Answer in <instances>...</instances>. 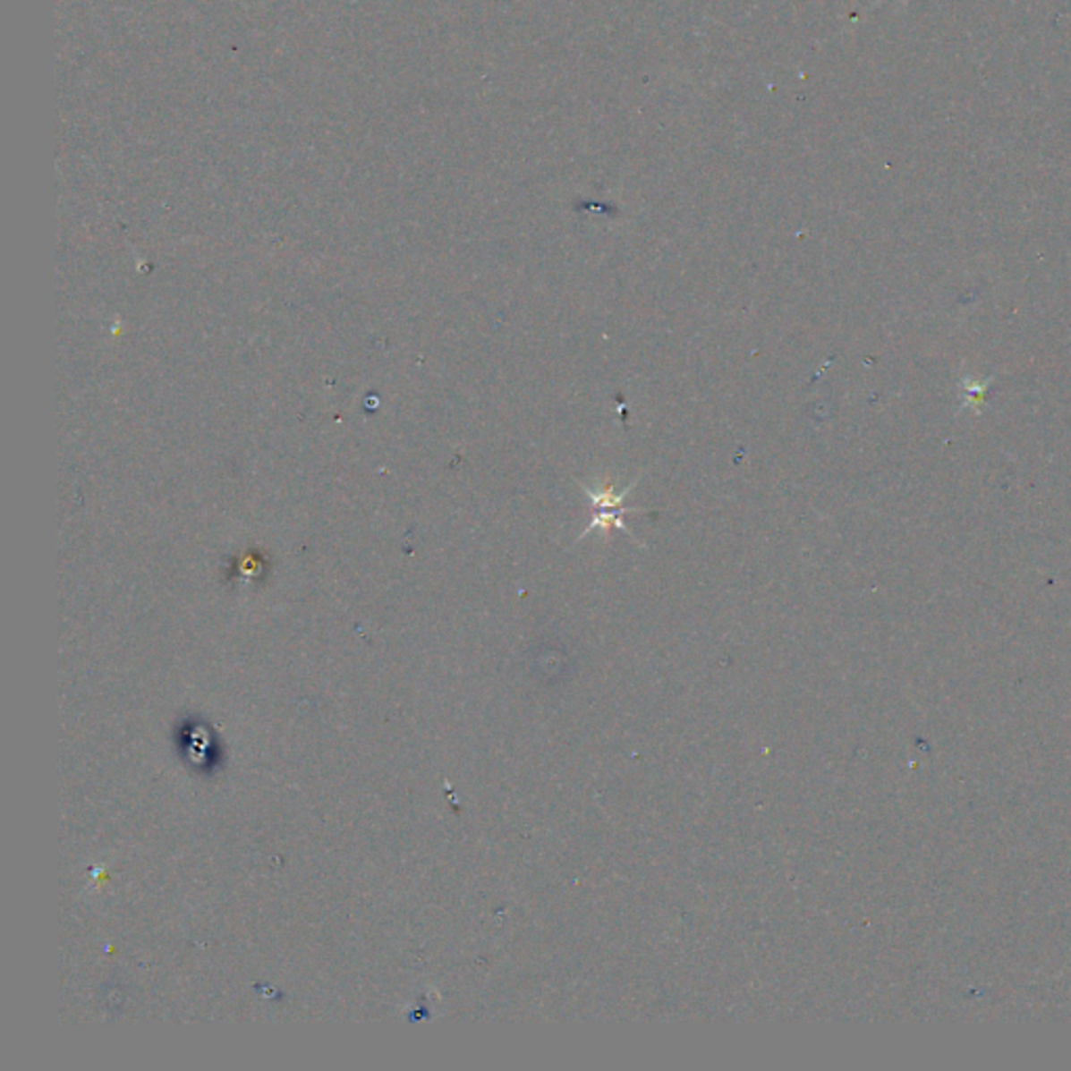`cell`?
I'll return each instance as SVG.
<instances>
[{
  "mask_svg": "<svg viewBox=\"0 0 1071 1071\" xmlns=\"http://www.w3.org/2000/svg\"><path fill=\"white\" fill-rule=\"evenodd\" d=\"M636 484H639V478H636L633 481V484H628L626 488H624L622 492H616V488L611 486V484L591 488V486L582 484V481H580V488L586 492L588 500H591L592 517H591V522H588L586 530L582 531V534L578 536V540H584V538L588 534H592V531H600V534H609L611 528H617L620 531H624V534H628L630 538H633V540L636 544H639L641 548L645 547V544H641L639 540H636V536L633 534V531H630V528H628L626 523H624V519H622L624 513L639 511V509H634V506H626V505H624L628 500L630 492H633V488Z\"/></svg>",
  "mask_w": 1071,
  "mask_h": 1071,
  "instance_id": "cell-1",
  "label": "cell"
},
{
  "mask_svg": "<svg viewBox=\"0 0 1071 1071\" xmlns=\"http://www.w3.org/2000/svg\"><path fill=\"white\" fill-rule=\"evenodd\" d=\"M881 3H885V0H877V3H875V7H877V4H881ZM900 3H902V4H906L908 0H900Z\"/></svg>",
  "mask_w": 1071,
  "mask_h": 1071,
  "instance_id": "cell-2",
  "label": "cell"
}]
</instances>
